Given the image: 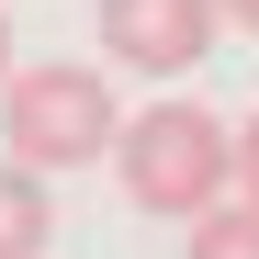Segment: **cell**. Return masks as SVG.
I'll use <instances>...</instances> for the list:
<instances>
[{
    "mask_svg": "<svg viewBox=\"0 0 259 259\" xmlns=\"http://www.w3.org/2000/svg\"><path fill=\"white\" fill-rule=\"evenodd\" d=\"M113 181L136 214H158V226H192V214L214 192H237V124H214L203 102H147L113 124Z\"/></svg>",
    "mask_w": 259,
    "mask_h": 259,
    "instance_id": "1",
    "label": "cell"
},
{
    "mask_svg": "<svg viewBox=\"0 0 259 259\" xmlns=\"http://www.w3.org/2000/svg\"><path fill=\"white\" fill-rule=\"evenodd\" d=\"M181 259H259V203H248V192H214V203L192 214Z\"/></svg>",
    "mask_w": 259,
    "mask_h": 259,
    "instance_id": "5",
    "label": "cell"
},
{
    "mask_svg": "<svg viewBox=\"0 0 259 259\" xmlns=\"http://www.w3.org/2000/svg\"><path fill=\"white\" fill-rule=\"evenodd\" d=\"M113 79L102 68H12L0 79V158H23V169H91L113 147Z\"/></svg>",
    "mask_w": 259,
    "mask_h": 259,
    "instance_id": "2",
    "label": "cell"
},
{
    "mask_svg": "<svg viewBox=\"0 0 259 259\" xmlns=\"http://www.w3.org/2000/svg\"><path fill=\"white\" fill-rule=\"evenodd\" d=\"M214 0H102V46L124 57V68H147V79H181V68H203L214 57Z\"/></svg>",
    "mask_w": 259,
    "mask_h": 259,
    "instance_id": "3",
    "label": "cell"
},
{
    "mask_svg": "<svg viewBox=\"0 0 259 259\" xmlns=\"http://www.w3.org/2000/svg\"><path fill=\"white\" fill-rule=\"evenodd\" d=\"M237 192H248V203H259V113H248V124H237Z\"/></svg>",
    "mask_w": 259,
    "mask_h": 259,
    "instance_id": "6",
    "label": "cell"
},
{
    "mask_svg": "<svg viewBox=\"0 0 259 259\" xmlns=\"http://www.w3.org/2000/svg\"><path fill=\"white\" fill-rule=\"evenodd\" d=\"M12 68H23V57H12V0H0V79H12Z\"/></svg>",
    "mask_w": 259,
    "mask_h": 259,
    "instance_id": "7",
    "label": "cell"
},
{
    "mask_svg": "<svg viewBox=\"0 0 259 259\" xmlns=\"http://www.w3.org/2000/svg\"><path fill=\"white\" fill-rule=\"evenodd\" d=\"M214 12H226V23H248V34H259V0H214Z\"/></svg>",
    "mask_w": 259,
    "mask_h": 259,
    "instance_id": "8",
    "label": "cell"
},
{
    "mask_svg": "<svg viewBox=\"0 0 259 259\" xmlns=\"http://www.w3.org/2000/svg\"><path fill=\"white\" fill-rule=\"evenodd\" d=\"M46 237H57V203H46V169L0 158V259H46Z\"/></svg>",
    "mask_w": 259,
    "mask_h": 259,
    "instance_id": "4",
    "label": "cell"
}]
</instances>
